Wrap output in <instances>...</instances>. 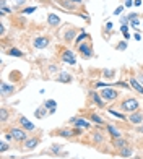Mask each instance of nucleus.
Here are the masks:
<instances>
[{
    "instance_id": "nucleus-1",
    "label": "nucleus",
    "mask_w": 143,
    "mask_h": 159,
    "mask_svg": "<svg viewBox=\"0 0 143 159\" xmlns=\"http://www.w3.org/2000/svg\"><path fill=\"white\" fill-rule=\"evenodd\" d=\"M120 109H122L124 112L132 114V112H135V111H140V104H138V101L135 99V98H127V99L122 101Z\"/></svg>"
},
{
    "instance_id": "nucleus-2",
    "label": "nucleus",
    "mask_w": 143,
    "mask_h": 159,
    "mask_svg": "<svg viewBox=\"0 0 143 159\" xmlns=\"http://www.w3.org/2000/svg\"><path fill=\"white\" fill-rule=\"evenodd\" d=\"M101 96H103V99H106V101H114V99H117L119 93H117L116 89H112V88H106V89L101 91Z\"/></svg>"
},
{
    "instance_id": "nucleus-18",
    "label": "nucleus",
    "mask_w": 143,
    "mask_h": 159,
    "mask_svg": "<svg viewBox=\"0 0 143 159\" xmlns=\"http://www.w3.org/2000/svg\"><path fill=\"white\" fill-rule=\"evenodd\" d=\"M91 98L95 99V102H96L99 107H103V106H104V102L101 101V98H99V94H98V93H91Z\"/></svg>"
},
{
    "instance_id": "nucleus-30",
    "label": "nucleus",
    "mask_w": 143,
    "mask_h": 159,
    "mask_svg": "<svg viewBox=\"0 0 143 159\" xmlns=\"http://www.w3.org/2000/svg\"><path fill=\"white\" fill-rule=\"evenodd\" d=\"M132 5H133L132 0H125V7H127V8H128V7H132Z\"/></svg>"
},
{
    "instance_id": "nucleus-12",
    "label": "nucleus",
    "mask_w": 143,
    "mask_h": 159,
    "mask_svg": "<svg viewBox=\"0 0 143 159\" xmlns=\"http://www.w3.org/2000/svg\"><path fill=\"white\" fill-rule=\"evenodd\" d=\"M47 21H49V25H51V26H59L60 18L57 16V15H52V13H51V15L47 16Z\"/></svg>"
},
{
    "instance_id": "nucleus-13",
    "label": "nucleus",
    "mask_w": 143,
    "mask_h": 159,
    "mask_svg": "<svg viewBox=\"0 0 143 159\" xmlns=\"http://www.w3.org/2000/svg\"><path fill=\"white\" fill-rule=\"evenodd\" d=\"M46 109L49 111V112H51V114H54L55 112V106H57V102H55V101L54 99H49V101H46Z\"/></svg>"
},
{
    "instance_id": "nucleus-33",
    "label": "nucleus",
    "mask_w": 143,
    "mask_h": 159,
    "mask_svg": "<svg viewBox=\"0 0 143 159\" xmlns=\"http://www.w3.org/2000/svg\"><path fill=\"white\" fill-rule=\"evenodd\" d=\"M120 13H122V7H119V8L116 10V15H120Z\"/></svg>"
},
{
    "instance_id": "nucleus-27",
    "label": "nucleus",
    "mask_w": 143,
    "mask_h": 159,
    "mask_svg": "<svg viewBox=\"0 0 143 159\" xmlns=\"http://www.w3.org/2000/svg\"><path fill=\"white\" fill-rule=\"evenodd\" d=\"M85 38H88V34H85V33H81L80 36H78V38H76V42H80V41H83Z\"/></svg>"
},
{
    "instance_id": "nucleus-24",
    "label": "nucleus",
    "mask_w": 143,
    "mask_h": 159,
    "mask_svg": "<svg viewBox=\"0 0 143 159\" xmlns=\"http://www.w3.org/2000/svg\"><path fill=\"white\" fill-rule=\"evenodd\" d=\"M91 119H93V122H96V124H99V125L103 124V119H101V117H98L96 114H91Z\"/></svg>"
},
{
    "instance_id": "nucleus-37",
    "label": "nucleus",
    "mask_w": 143,
    "mask_h": 159,
    "mask_svg": "<svg viewBox=\"0 0 143 159\" xmlns=\"http://www.w3.org/2000/svg\"><path fill=\"white\" fill-rule=\"evenodd\" d=\"M138 81H141V83H143V76H140V80H138Z\"/></svg>"
},
{
    "instance_id": "nucleus-20",
    "label": "nucleus",
    "mask_w": 143,
    "mask_h": 159,
    "mask_svg": "<svg viewBox=\"0 0 143 159\" xmlns=\"http://www.w3.org/2000/svg\"><path fill=\"white\" fill-rule=\"evenodd\" d=\"M120 154L127 157V156H130V154H132V149L128 148V146H125V148H122V149H120Z\"/></svg>"
},
{
    "instance_id": "nucleus-28",
    "label": "nucleus",
    "mask_w": 143,
    "mask_h": 159,
    "mask_svg": "<svg viewBox=\"0 0 143 159\" xmlns=\"http://www.w3.org/2000/svg\"><path fill=\"white\" fill-rule=\"evenodd\" d=\"M125 47H127V42H125V41H124V42H120V44L117 46V49H119V50H124Z\"/></svg>"
},
{
    "instance_id": "nucleus-8",
    "label": "nucleus",
    "mask_w": 143,
    "mask_h": 159,
    "mask_svg": "<svg viewBox=\"0 0 143 159\" xmlns=\"http://www.w3.org/2000/svg\"><path fill=\"white\" fill-rule=\"evenodd\" d=\"M0 88H2V94H3V96L12 94V93L15 91V88H13L12 84H7V83H2V84H0Z\"/></svg>"
},
{
    "instance_id": "nucleus-15",
    "label": "nucleus",
    "mask_w": 143,
    "mask_h": 159,
    "mask_svg": "<svg viewBox=\"0 0 143 159\" xmlns=\"http://www.w3.org/2000/svg\"><path fill=\"white\" fill-rule=\"evenodd\" d=\"M107 130H109V133L114 136V138H119L120 136V132H119V128H116L114 125H107Z\"/></svg>"
},
{
    "instance_id": "nucleus-10",
    "label": "nucleus",
    "mask_w": 143,
    "mask_h": 159,
    "mask_svg": "<svg viewBox=\"0 0 143 159\" xmlns=\"http://www.w3.org/2000/svg\"><path fill=\"white\" fill-rule=\"evenodd\" d=\"M130 84H132L133 88H135V89H137V91L140 93V94H143V86H141V83L138 81L137 78H130Z\"/></svg>"
},
{
    "instance_id": "nucleus-36",
    "label": "nucleus",
    "mask_w": 143,
    "mask_h": 159,
    "mask_svg": "<svg viewBox=\"0 0 143 159\" xmlns=\"http://www.w3.org/2000/svg\"><path fill=\"white\" fill-rule=\"evenodd\" d=\"M72 2H76V3H80V2H81V0H72Z\"/></svg>"
},
{
    "instance_id": "nucleus-9",
    "label": "nucleus",
    "mask_w": 143,
    "mask_h": 159,
    "mask_svg": "<svg viewBox=\"0 0 143 159\" xmlns=\"http://www.w3.org/2000/svg\"><path fill=\"white\" fill-rule=\"evenodd\" d=\"M38 143H39V138H31V140H26V141H25V148H26V149H34Z\"/></svg>"
},
{
    "instance_id": "nucleus-31",
    "label": "nucleus",
    "mask_w": 143,
    "mask_h": 159,
    "mask_svg": "<svg viewBox=\"0 0 143 159\" xmlns=\"http://www.w3.org/2000/svg\"><path fill=\"white\" fill-rule=\"evenodd\" d=\"M112 30V23H107L106 25V31H111Z\"/></svg>"
},
{
    "instance_id": "nucleus-19",
    "label": "nucleus",
    "mask_w": 143,
    "mask_h": 159,
    "mask_svg": "<svg viewBox=\"0 0 143 159\" xmlns=\"http://www.w3.org/2000/svg\"><path fill=\"white\" fill-rule=\"evenodd\" d=\"M8 54L13 55V57H21V55H23V52H21V50H18V49H10Z\"/></svg>"
},
{
    "instance_id": "nucleus-7",
    "label": "nucleus",
    "mask_w": 143,
    "mask_h": 159,
    "mask_svg": "<svg viewBox=\"0 0 143 159\" xmlns=\"http://www.w3.org/2000/svg\"><path fill=\"white\" fill-rule=\"evenodd\" d=\"M20 125L23 127L25 130H28V132H31V130H34V125H33V124H31V122L28 120V119H25V117H21V119H20Z\"/></svg>"
},
{
    "instance_id": "nucleus-11",
    "label": "nucleus",
    "mask_w": 143,
    "mask_h": 159,
    "mask_svg": "<svg viewBox=\"0 0 143 159\" xmlns=\"http://www.w3.org/2000/svg\"><path fill=\"white\" fill-rule=\"evenodd\" d=\"M80 52H81L85 57H91L93 50H91V47H90L88 44H81V46H80Z\"/></svg>"
},
{
    "instance_id": "nucleus-35",
    "label": "nucleus",
    "mask_w": 143,
    "mask_h": 159,
    "mask_svg": "<svg viewBox=\"0 0 143 159\" xmlns=\"http://www.w3.org/2000/svg\"><path fill=\"white\" fill-rule=\"evenodd\" d=\"M138 132H141V133H143V125H141V127L138 128Z\"/></svg>"
},
{
    "instance_id": "nucleus-3",
    "label": "nucleus",
    "mask_w": 143,
    "mask_h": 159,
    "mask_svg": "<svg viewBox=\"0 0 143 159\" xmlns=\"http://www.w3.org/2000/svg\"><path fill=\"white\" fill-rule=\"evenodd\" d=\"M128 122H130V124H133V125H140L141 122H143V112H141V111L132 112L130 115H128Z\"/></svg>"
},
{
    "instance_id": "nucleus-17",
    "label": "nucleus",
    "mask_w": 143,
    "mask_h": 159,
    "mask_svg": "<svg viewBox=\"0 0 143 159\" xmlns=\"http://www.w3.org/2000/svg\"><path fill=\"white\" fill-rule=\"evenodd\" d=\"M114 146L122 149V148H125V146H127V141H125V140H120V138H117V140H114Z\"/></svg>"
},
{
    "instance_id": "nucleus-25",
    "label": "nucleus",
    "mask_w": 143,
    "mask_h": 159,
    "mask_svg": "<svg viewBox=\"0 0 143 159\" xmlns=\"http://www.w3.org/2000/svg\"><path fill=\"white\" fill-rule=\"evenodd\" d=\"M95 141H96V143H103V141H104V136L99 135V133L96 132V133H95Z\"/></svg>"
},
{
    "instance_id": "nucleus-16",
    "label": "nucleus",
    "mask_w": 143,
    "mask_h": 159,
    "mask_svg": "<svg viewBox=\"0 0 143 159\" xmlns=\"http://www.w3.org/2000/svg\"><path fill=\"white\" fill-rule=\"evenodd\" d=\"M59 81H60V83H70V81H72V76H70L68 73H60V75H59Z\"/></svg>"
},
{
    "instance_id": "nucleus-5",
    "label": "nucleus",
    "mask_w": 143,
    "mask_h": 159,
    "mask_svg": "<svg viewBox=\"0 0 143 159\" xmlns=\"http://www.w3.org/2000/svg\"><path fill=\"white\" fill-rule=\"evenodd\" d=\"M62 60L67 62V63H72V65L76 63V59H75V55H73V52H72V50H65V52L62 54Z\"/></svg>"
},
{
    "instance_id": "nucleus-26",
    "label": "nucleus",
    "mask_w": 143,
    "mask_h": 159,
    "mask_svg": "<svg viewBox=\"0 0 143 159\" xmlns=\"http://www.w3.org/2000/svg\"><path fill=\"white\" fill-rule=\"evenodd\" d=\"M7 117H8V112H7V109H2V122H5Z\"/></svg>"
},
{
    "instance_id": "nucleus-34",
    "label": "nucleus",
    "mask_w": 143,
    "mask_h": 159,
    "mask_svg": "<svg viewBox=\"0 0 143 159\" xmlns=\"http://www.w3.org/2000/svg\"><path fill=\"white\" fill-rule=\"evenodd\" d=\"M133 5H137V7H140V5H141V0H135V2H133Z\"/></svg>"
},
{
    "instance_id": "nucleus-29",
    "label": "nucleus",
    "mask_w": 143,
    "mask_h": 159,
    "mask_svg": "<svg viewBox=\"0 0 143 159\" xmlns=\"http://www.w3.org/2000/svg\"><path fill=\"white\" fill-rule=\"evenodd\" d=\"M34 10H36L34 7H30V8H26V10H25V13H33Z\"/></svg>"
},
{
    "instance_id": "nucleus-22",
    "label": "nucleus",
    "mask_w": 143,
    "mask_h": 159,
    "mask_svg": "<svg viewBox=\"0 0 143 159\" xmlns=\"http://www.w3.org/2000/svg\"><path fill=\"white\" fill-rule=\"evenodd\" d=\"M109 112H111L112 115H116V117H119V119H122V120H125V115H124V114H120V112H117V111H114V109H111Z\"/></svg>"
},
{
    "instance_id": "nucleus-32",
    "label": "nucleus",
    "mask_w": 143,
    "mask_h": 159,
    "mask_svg": "<svg viewBox=\"0 0 143 159\" xmlns=\"http://www.w3.org/2000/svg\"><path fill=\"white\" fill-rule=\"evenodd\" d=\"M7 149H8V144H7V143H2V151H7Z\"/></svg>"
},
{
    "instance_id": "nucleus-6",
    "label": "nucleus",
    "mask_w": 143,
    "mask_h": 159,
    "mask_svg": "<svg viewBox=\"0 0 143 159\" xmlns=\"http://www.w3.org/2000/svg\"><path fill=\"white\" fill-rule=\"evenodd\" d=\"M33 46L36 49H44V47L49 46V39L47 38H36L34 42H33Z\"/></svg>"
},
{
    "instance_id": "nucleus-21",
    "label": "nucleus",
    "mask_w": 143,
    "mask_h": 159,
    "mask_svg": "<svg viewBox=\"0 0 143 159\" xmlns=\"http://www.w3.org/2000/svg\"><path fill=\"white\" fill-rule=\"evenodd\" d=\"M34 115H36V117H44V115H46V109H44V107H41V109H38V111H36L34 112Z\"/></svg>"
},
{
    "instance_id": "nucleus-23",
    "label": "nucleus",
    "mask_w": 143,
    "mask_h": 159,
    "mask_svg": "<svg viewBox=\"0 0 143 159\" xmlns=\"http://www.w3.org/2000/svg\"><path fill=\"white\" fill-rule=\"evenodd\" d=\"M59 135H62V136H72V135H73V130H62V132H59Z\"/></svg>"
},
{
    "instance_id": "nucleus-14",
    "label": "nucleus",
    "mask_w": 143,
    "mask_h": 159,
    "mask_svg": "<svg viewBox=\"0 0 143 159\" xmlns=\"http://www.w3.org/2000/svg\"><path fill=\"white\" fill-rule=\"evenodd\" d=\"M72 122L76 125V127H83V128H90V124L88 122H85V120H81V119H72Z\"/></svg>"
},
{
    "instance_id": "nucleus-4",
    "label": "nucleus",
    "mask_w": 143,
    "mask_h": 159,
    "mask_svg": "<svg viewBox=\"0 0 143 159\" xmlns=\"http://www.w3.org/2000/svg\"><path fill=\"white\" fill-rule=\"evenodd\" d=\"M10 133H12V136L16 141H26V132H25V130H21V128H12Z\"/></svg>"
}]
</instances>
